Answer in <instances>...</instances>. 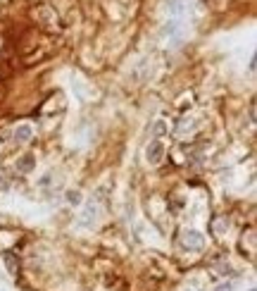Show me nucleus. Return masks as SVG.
I'll return each mask as SVG.
<instances>
[{"label":"nucleus","mask_w":257,"mask_h":291,"mask_svg":"<svg viewBox=\"0 0 257 291\" xmlns=\"http://www.w3.org/2000/svg\"><path fill=\"white\" fill-rule=\"evenodd\" d=\"M146 160H148L150 165H160L164 160V143L160 139L150 141V146L146 148Z\"/></svg>","instance_id":"obj_1"},{"label":"nucleus","mask_w":257,"mask_h":291,"mask_svg":"<svg viewBox=\"0 0 257 291\" xmlns=\"http://www.w3.org/2000/svg\"><path fill=\"white\" fill-rule=\"evenodd\" d=\"M181 244L188 250H200L205 246V236L200 232H195V229H188V232L181 234Z\"/></svg>","instance_id":"obj_2"},{"label":"nucleus","mask_w":257,"mask_h":291,"mask_svg":"<svg viewBox=\"0 0 257 291\" xmlns=\"http://www.w3.org/2000/svg\"><path fill=\"white\" fill-rule=\"evenodd\" d=\"M31 134H34V131H31L29 125L17 126V129H14V141H17V143H27V141H31Z\"/></svg>","instance_id":"obj_3"},{"label":"nucleus","mask_w":257,"mask_h":291,"mask_svg":"<svg viewBox=\"0 0 257 291\" xmlns=\"http://www.w3.org/2000/svg\"><path fill=\"white\" fill-rule=\"evenodd\" d=\"M17 167H19L22 172H29V169L34 167V158H31V155H24V158H22V163H19Z\"/></svg>","instance_id":"obj_4"},{"label":"nucleus","mask_w":257,"mask_h":291,"mask_svg":"<svg viewBox=\"0 0 257 291\" xmlns=\"http://www.w3.org/2000/svg\"><path fill=\"white\" fill-rule=\"evenodd\" d=\"M67 203H69V206H79V203H81V194H79V191H69V194H67Z\"/></svg>","instance_id":"obj_5"},{"label":"nucleus","mask_w":257,"mask_h":291,"mask_svg":"<svg viewBox=\"0 0 257 291\" xmlns=\"http://www.w3.org/2000/svg\"><path fill=\"white\" fill-rule=\"evenodd\" d=\"M7 186H10V184H7V181H5V177L0 174V189H7Z\"/></svg>","instance_id":"obj_6"},{"label":"nucleus","mask_w":257,"mask_h":291,"mask_svg":"<svg viewBox=\"0 0 257 291\" xmlns=\"http://www.w3.org/2000/svg\"><path fill=\"white\" fill-rule=\"evenodd\" d=\"M217 291H231V287H229V284H221V287H219Z\"/></svg>","instance_id":"obj_7"},{"label":"nucleus","mask_w":257,"mask_h":291,"mask_svg":"<svg viewBox=\"0 0 257 291\" xmlns=\"http://www.w3.org/2000/svg\"><path fill=\"white\" fill-rule=\"evenodd\" d=\"M250 291H255V289H250Z\"/></svg>","instance_id":"obj_8"}]
</instances>
